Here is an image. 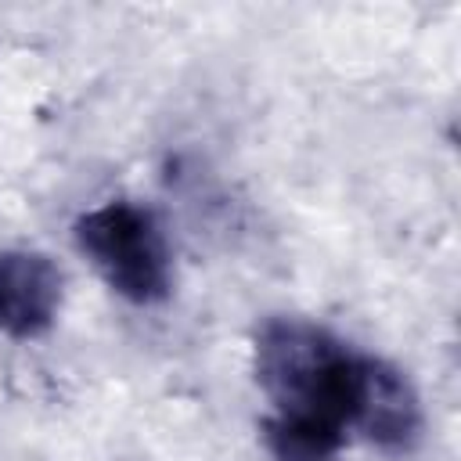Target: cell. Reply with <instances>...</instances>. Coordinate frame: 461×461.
<instances>
[{"label": "cell", "instance_id": "1", "mask_svg": "<svg viewBox=\"0 0 461 461\" xmlns=\"http://www.w3.org/2000/svg\"><path fill=\"white\" fill-rule=\"evenodd\" d=\"M360 353L303 317H270L252 342V375L274 421L346 443Z\"/></svg>", "mask_w": 461, "mask_h": 461}, {"label": "cell", "instance_id": "2", "mask_svg": "<svg viewBox=\"0 0 461 461\" xmlns=\"http://www.w3.org/2000/svg\"><path fill=\"white\" fill-rule=\"evenodd\" d=\"M76 249L104 285L133 306H155L173 292V256L151 209L137 202H104L86 209L76 227Z\"/></svg>", "mask_w": 461, "mask_h": 461}, {"label": "cell", "instance_id": "3", "mask_svg": "<svg viewBox=\"0 0 461 461\" xmlns=\"http://www.w3.org/2000/svg\"><path fill=\"white\" fill-rule=\"evenodd\" d=\"M349 432H360L382 450H407L421 432V400L411 378L382 360L360 353L357 385H353V418Z\"/></svg>", "mask_w": 461, "mask_h": 461}, {"label": "cell", "instance_id": "4", "mask_svg": "<svg viewBox=\"0 0 461 461\" xmlns=\"http://www.w3.org/2000/svg\"><path fill=\"white\" fill-rule=\"evenodd\" d=\"M65 295L58 263L32 249H0V331L29 342L50 331Z\"/></svg>", "mask_w": 461, "mask_h": 461}]
</instances>
